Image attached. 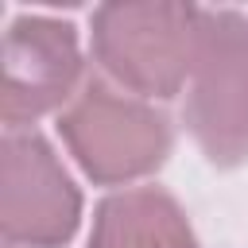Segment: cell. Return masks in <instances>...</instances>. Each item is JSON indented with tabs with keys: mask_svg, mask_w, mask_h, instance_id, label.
Returning a JSON list of instances; mask_svg holds the SVG:
<instances>
[{
	"mask_svg": "<svg viewBox=\"0 0 248 248\" xmlns=\"http://www.w3.org/2000/svg\"><path fill=\"white\" fill-rule=\"evenodd\" d=\"M182 116L209 163L248 159V19L240 12L202 8Z\"/></svg>",
	"mask_w": 248,
	"mask_h": 248,
	"instance_id": "obj_3",
	"label": "cell"
},
{
	"mask_svg": "<svg viewBox=\"0 0 248 248\" xmlns=\"http://www.w3.org/2000/svg\"><path fill=\"white\" fill-rule=\"evenodd\" d=\"M202 8L105 4L93 12V58L136 97H174L194 70Z\"/></svg>",
	"mask_w": 248,
	"mask_h": 248,
	"instance_id": "obj_2",
	"label": "cell"
},
{
	"mask_svg": "<svg viewBox=\"0 0 248 248\" xmlns=\"http://www.w3.org/2000/svg\"><path fill=\"white\" fill-rule=\"evenodd\" d=\"M89 248H194V232L167 190L132 186L97 205Z\"/></svg>",
	"mask_w": 248,
	"mask_h": 248,
	"instance_id": "obj_6",
	"label": "cell"
},
{
	"mask_svg": "<svg viewBox=\"0 0 248 248\" xmlns=\"http://www.w3.org/2000/svg\"><path fill=\"white\" fill-rule=\"evenodd\" d=\"M81 198L46 140L8 132L0 159V225L12 248H58L74 236Z\"/></svg>",
	"mask_w": 248,
	"mask_h": 248,
	"instance_id": "obj_4",
	"label": "cell"
},
{
	"mask_svg": "<svg viewBox=\"0 0 248 248\" xmlns=\"http://www.w3.org/2000/svg\"><path fill=\"white\" fill-rule=\"evenodd\" d=\"M58 132L93 182H132L170 155V120L108 78H85L58 116Z\"/></svg>",
	"mask_w": 248,
	"mask_h": 248,
	"instance_id": "obj_1",
	"label": "cell"
},
{
	"mask_svg": "<svg viewBox=\"0 0 248 248\" xmlns=\"http://www.w3.org/2000/svg\"><path fill=\"white\" fill-rule=\"evenodd\" d=\"M81 54L70 23L19 16L4 35V124L19 132L81 89Z\"/></svg>",
	"mask_w": 248,
	"mask_h": 248,
	"instance_id": "obj_5",
	"label": "cell"
}]
</instances>
